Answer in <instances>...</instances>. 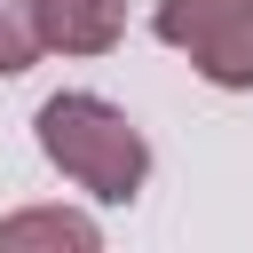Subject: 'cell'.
I'll list each match as a JSON object with an SVG mask.
<instances>
[{"instance_id":"obj_1","label":"cell","mask_w":253,"mask_h":253,"mask_svg":"<svg viewBox=\"0 0 253 253\" xmlns=\"http://www.w3.org/2000/svg\"><path fill=\"white\" fill-rule=\"evenodd\" d=\"M32 126H40L47 166H55L71 190H87L95 206H134V198H142V182H150V142H142V126H134L111 95L63 87V95L40 103Z\"/></svg>"},{"instance_id":"obj_2","label":"cell","mask_w":253,"mask_h":253,"mask_svg":"<svg viewBox=\"0 0 253 253\" xmlns=\"http://www.w3.org/2000/svg\"><path fill=\"white\" fill-rule=\"evenodd\" d=\"M150 32L174 55H190V71L206 87H221V95L253 87V0H158Z\"/></svg>"},{"instance_id":"obj_3","label":"cell","mask_w":253,"mask_h":253,"mask_svg":"<svg viewBox=\"0 0 253 253\" xmlns=\"http://www.w3.org/2000/svg\"><path fill=\"white\" fill-rule=\"evenodd\" d=\"M47 55H111L126 32V0H40Z\"/></svg>"},{"instance_id":"obj_4","label":"cell","mask_w":253,"mask_h":253,"mask_svg":"<svg viewBox=\"0 0 253 253\" xmlns=\"http://www.w3.org/2000/svg\"><path fill=\"white\" fill-rule=\"evenodd\" d=\"M24 245L95 253L103 229H95V213H79V206H16V213H0V253H24Z\"/></svg>"},{"instance_id":"obj_5","label":"cell","mask_w":253,"mask_h":253,"mask_svg":"<svg viewBox=\"0 0 253 253\" xmlns=\"http://www.w3.org/2000/svg\"><path fill=\"white\" fill-rule=\"evenodd\" d=\"M47 55V24H40V0H0V79L32 71Z\"/></svg>"}]
</instances>
